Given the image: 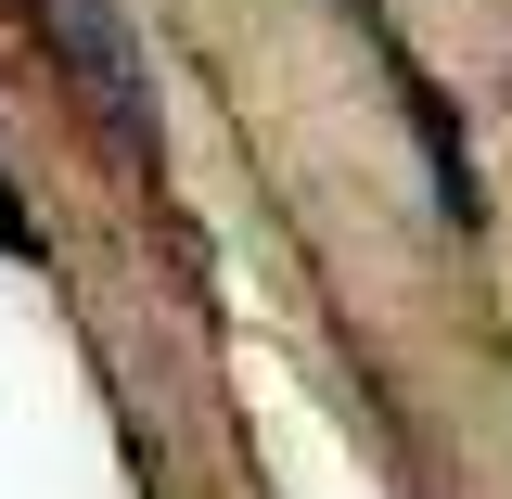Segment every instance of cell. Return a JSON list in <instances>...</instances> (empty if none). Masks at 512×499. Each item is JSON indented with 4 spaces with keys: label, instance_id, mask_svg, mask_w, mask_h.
I'll use <instances>...</instances> for the list:
<instances>
[{
    "label": "cell",
    "instance_id": "obj_1",
    "mask_svg": "<svg viewBox=\"0 0 512 499\" xmlns=\"http://www.w3.org/2000/svg\"><path fill=\"white\" fill-rule=\"evenodd\" d=\"M64 39H77V64H90V90H103V128L116 141H141L154 128V90H141V52H128V13L116 0H52Z\"/></svg>",
    "mask_w": 512,
    "mask_h": 499
}]
</instances>
